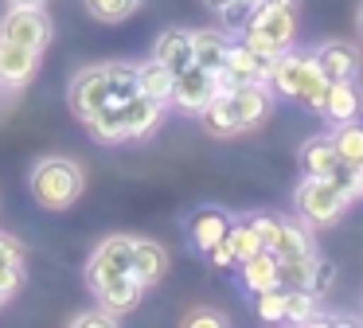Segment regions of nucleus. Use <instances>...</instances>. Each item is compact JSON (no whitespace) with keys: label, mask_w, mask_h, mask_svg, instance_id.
Wrapping results in <instances>:
<instances>
[{"label":"nucleus","mask_w":363,"mask_h":328,"mask_svg":"<svg viewBox=\"0 0 363 328\" xmlns=\"http://www.w3.org/2000/svg\"><path fill=\"white\" fill-rule=\"evenodd\" d=\"M0 35L12 39L20 47H32V51H43L51 43V20L43 8H28V4H9L4 20H0Z\"/></svg>","instance_id":"nucleus-6"},{"label":"nucleus","mask_w":363,"mask_h":328,"mask_svg":"<svg viewBox=\"0 0 363 328\" xmlns=\"http://www.w3.org/2000/svg\"><path fill=\"white\" fill-rule=\"evenodd\" d=\"M230 106H235V117L238 125L246 129H258L262 121L269 117V109H274V90H269V82H242V86H230Z\"/></svg>","instance_id":"nucleus-11"},{"label":"nucleus","mask_w":363,"mask_h":328,"mask_svg":"<svg viewBox=\"0 0 363 328\" xmlns=\"http://www.w3.org/2000/svg\"><path fill=\"white\" fill-rule=\"evenodd\" d=\"M254 317L266 320V324H281L285 320V289L274 285V289H262L254 297Z\"/></svg>","instance_id":"nucleus-30"},{"label":"nucleus","mask_w":363,"mask_h":328,"mask_svg":"<svg viewBox=\"0 0 363 328\" xmlns=\"http://www.w3.org/2000/svg\"><path fill=\"white\" fill-rule=\"evenodd\" d=\"M215 90H219V78H215L211 70H203L199 62H191V67H184L180 75L172 78L168 102H176V109H184V114L199 117V109L215 98Z\"/></svg>","instance_id":"nucleus-8"},{"label":"nucleus","mask_w":363,"mask_h":328,"mask_svg":"<svg viewBox=\"0 0 363 328\" xmlns=\"http://www.w3.org/2000/svg\"><path fill=\"white\" fill-rule=\"evenodd\" d=\"M9 4H28V8H48L51 0H9Z\"/></svg>","instance_id":"nucleus-40"},{"label":"nucleus","mask_w":363,"mask_h":328,"mask_svg":"<svg viewBox=\"0 0 363 328\" xmlns=\"http://www.w3.org/2000/svg\"><path fill=\"white\" fill-rule=\"evenodd\" d=\"M258 4H269V8H293V12H297L301 0H258Z\"/></svg>","instance_id":"nucleus-39"},{"label":"nucleus","mask_w":363,"mask_h":328,"mask_svg":"<svg viewBox=\"0 0 363 328\" xmlns=\"http://www.w3.org/2000/svg\"><path fill=\"white\" fill-rule=\"evenodd\" d=\"M94 297H98V305H102V309H110L113 317H121V312H133L137 305H141L145 285L133 278V273H121V278L102 281V285L94 289Z\"/></svg>","instance_id":"nucleus-16"},{"label":"nucleus","mask_w":363,"mask_h":328,"mask_svg":"<svg viewBox=\"0 0 363 328\" xmlns=\"http://www.w3.org/2000/svg\"><path fill=\"white\" fill-rule=\"evenodd\" d=\"M24 285V262H0V293L12 297Z\"/></svg>","instance_id":"nucleus-36"},{"label":"nucleus","mask_w":363,"mask_h":328,"mask_svg":"<svg viewBox=\"0 0 363 328\" xmlns=\"http://www.w3.org/2000/svg\"><path fill=\"white\" fill-rule=\"evenodd\" d=\"M129 273H133L145 289H152L157 281H164V273H168V250L152 239H133V266H129Z\"/></svg>","instance_id":"nucleus-17"},{"label":"nucleus","mask_w":363,"mask_h":328,"mask_svg":"<svg viewBox=\"0 0 363 328\" xmlns=\"http://www.w3.org/2000/svg\"><path fill=\"white\" fill-rule=\"evenodd\" d=\"M67 102H71L74 117L90 121L102 106H110V62L102 67H82L67 86Z\"/></svg>","instance_id":"nucleus-5"},{"label":"nucleus","mask_w":363,"mask_h":328,"mask_svg":"<svg viewBox=\"0 0 363 328\" xmlns=\"http://www.w3.org/2000/svg\"><path fill=\"white\" fill-rule=\"evenodd\" d=\"M86 129H90V137L102 141V145H121V141H129L125 117H121V106H118V102H110V106L98 109V114L86 121Z\"/></svg>","instance_id":"nucleus-24"},{"label":"nucleus","mask_w":363,"mask_h":328,"mask_svg":"<svg viewBox=\"0 0 363 328\" xmlns=\"http://www.w3.org/2000/svg\"><path fill=\"white\" fill-rule=\"evenodd\" d=\"M113 312L110 309H86V312H74L71 328H113Z\"/></svg>","instance_id":"nucleus-35"},{"label":"nucleus","mask_w":363,"mask_h":328,"mask_svg":"<svg viewBox=\"0 0 363 328\" xmlns=\"http://www.w3.org/2000/svg\"><path fill=\"white\" fill-rule=\"evenodd\" d=\"M152 59H160L168 70H172V75H180L184 67H191V62H196V55H191V31H184V28L160 31Z\"/></svg>","instance_id":"nucleus-19"},{"label":"nucleus","mask_w":363,"mask_h":328,"mask_svg":"<svg viewBox=\"0 0 363 328\" xmlns=\"http://www.w3.org/2000/svg\"><path fill=\"white\" fill-rule=\"evenodd\" d=\"M227 51H230L227 31H219V28L191 31V55H196V62H199L203 70L219 75V67H223V59H227Z\"/></svg>","instance_id":"nucleus-21"},{"label":"nucleus","mask_w":363,"mask_h":328,"mask_svg":"<svg viewBox=\"0 0 363 328\" xmlns=\"http://www.w3.org/2000/svg\"><path fill=\"white\" fill-rule=\"evenodd\" d=\"M316 320V293L313 289H285V324H313Z\"/></svg>","instance_id":"nucleus-28"},{"label":"nucleus","mask_w":363,"mask_h":328,"mask_svg":"<svg viewBox=\"0 0 363 328\" xmlns=\"http://www.w3.org/2000/svg\"><path fill=\"white\" fill-rule=\"evenodd\" d=\"M332 145L340 153V164H352V168H363V125L355 121H340L336 133H332Z\"/></svg>","instance_id":"nucleus-26"},{"label":"nucleus","mask_w":363,"mask_h":328,"mask_svg":"<svg viewBox=\"0 0 363 328\" xmlns=\"http://www.w3.org/2000/svg\"><path fill=\"white\" fill-rule=\"evenodd\" d=\"M199 125H203L211 137H238L242 125L235 117V106H230V94L227 90H215V98L199 109Z\"/></svg>","instance_id":"nucleus-20"},{"label":"nucleus","mask_w":363,"mask_h":328,"mask_svg":"<svg viewBox=\"0 0 363 328\" xmlns=\"http://www.w3.org/2000/svg\"><path fill=\"white\" fill-rule=\"evenodd\" d=\"M254 8H258V0H235V4L219 8L223 28H227V31H242V28H246V20L254 16Z\"/></svg>","instance_id":"nucleus-32"},{"label":"nucleus","mask_w":363,"mask_h":328,"mask_svg":"<svg viewBox=\"0 0 363 328\" xmlns=\"http://www.w3.org/2000/svg\"><path fill=\"white\" fill-rule=\"evenodd\" d=\"M359 192H363V184H359Z\"/></svg>","instance_id":"nucleus-44"},{"label":"nucleus","mask_w":363,"mask_h":328,"mask_svg":"<svg viewBox=\"0 0 363 328\" xmlns=\"http://www.w3.org/2000/svg\"><path fill=\"white\" fill-rule=\"evenodd\" d=\"M269 62L274 59H266V55H258V51H250L246 43H230V51H227V59H223V67H219V90H230V86H242V82H266L269 78Z\"/></svg>","instance_id":"nucleus-9"},{"label":"nucleus","mask_w":363,"mask_h":328,"mask_svg":"<svg viewBox=\"0 0 363 328\" xmlns=\"http://www.w3.org/2000/svg\"><path fill=\"white\" fill-rule=\"evenodd\" d=\"M293 35H297V12L293 8H269L258 4L254 16L242 28V43L250 51L266 55V59H277L285 47H293Z\"/></svg>","instance_id":"nucleus-3"},{"label":"nucleus","mask_w":363,"mask_h":328,"mask_svg":"<svg viewBox=\"0 0 363 328\" xmlns=\"http://www.w3.org/2000/svg\"><path fill=\"white\" fill-rule=\"evenodd\" d=\"M137 94V67L133 62H110V102H125Z\"/></svg>","instance_id":"nucleus-31"},{"label":"nucleus","mask_w":363,"mask_h":328,"mask_svg":"<svg viewBox=\"0 0 363 328\" xmlns=\"http://www.w3.org/2000/svg\"><path fill=\"white\" fill-rule=\"evenodd\" d=\"M24 242H16L12 234H4L0 231V262H24Z\"/></svg>","instance_id":"nucleus-38"},{"label":"nucleus","mask_w":363,"mask_h":328,"mask_svg":"<svg viewBox=\"0 0 363 328\" xmlns=\"http://www.w3.org/2000/svg\"><path fill=\"white\" fill-rule=\"evenodd\" d=\"M313 62L320 67V75L328 82H344V78H355L359 75V47L347 43V39H328L313 51Z\"/></svg>","instance_id":"nucleus-12"},{"label":"nucleus","mask_w":363,"mask_h":328,"mask_svg":"<svg viewBox=\"0 0 363 328\" xmlns=\"http://www.w3.org/2000/svg\"><path fill=\"white\" fill-rule=\"evenodd\" d=\"M82 4H86V12L94 16V20L121 23V20H129V16L141 8V0H82Z\"/></svg>","instance_id":"nucleus-29"},{"label":"nucleus","mask_w":363,"mask_h":328,"mask_svg":"<svg viewBox=\"0 0 363 328\" xmlns=\"http://www.w3.org/2000/svg\"><path fill=\"white\" fill-rule=\"evenodd\" d=\"M129 266H133V234H110V239L98 242V250L90 254V262H86V285L98 289L102 281L129 273Z\"/></svg>","instance_id":"nucleus-7"},{"label":"nucleus","mask_w":363,"mask_h":328,"mask_svg":"<svg viewBox=\"0 0 363 328\" xmlns=\"http://www.w3.org/2000/svg\"><path fill=\"white\" fill-rule=\"evenodd\" d=\"M184 324L188 328H227L230 320L219 309H191V312H184Z\"/></svg>","instance_id":"nucleus-34"},{"label":"nucleus","mask_w":363,"mask_h":328,"mask_svg":"<svg viewBox=\"0 0 363 328\" xmlns=\"http://www.w3.org/2000/svg\"><path fill=\"white\" fill-rule=\"evenodd\" d=\"M320 109L328 121H352V117L363 114V90L355 78H344V82H328L324 86V98H320Z\"/></svg>","instance_id":"nucleus-14"},{"label":"nucleus","mask_w":363,"mask_h":328,"mask_svg":"<svg viewBox=\"0 0 363 328\" xmlns=\"http://www.w3.org/2000/svg\"><path fill=\"white\" fill-rule=\"evenodd\" d=\"M121 117H125L129 141H141V137H149V133L160 125V117H164V102H157V98H149V94L137 90L133 98L121 102Z\"/></svg>","instance_id":"nucleus-15"},{"label":"nucleus","mask_w":363,"mask_h":328,"mask_svg":"<svg viewBox=\"0 0 363 328\" xmlns=\"http://www.w3.org/2000/svg\"><path fill=\"white\" fill-rule=\"evenodd\" d=\"M40 55L32 47H20L0 35V90H24L40 75Z\"/></svg>","instance_id":"nucleus-10"},{"label":"nucleus","mask_w":363,"mask_h":328,"mask_svg":"<svg viewBox=\"0 0 363 328\" xmlns=\"http://www.w3.org/2000/svg\"><path fill=\"white\" fill-rule=\"evenodd\" d=\"M269 250H274L277 258H297V254H313L316 246H313L308 226H297V223H289V219H277V231H274Z\"/></svg>","instance_id":"nucleus-23"},{"label":"nucleus","mask_w":363,"mask_h":328,"mask_svg":"<svg viewBox=\"0 0 363 328\" xmlns=\"http://www.w3.org/2000/svg\"><path fill=\"white\" fill-rule=\"evenodd\" d=\"M266 82H269V90L281 94V98L316 109V106H320V98H324L328 78L320 75V67L313 62V55H297V51L285 47V51L269 62V78H266Z\"/></svg>","instance_id":"nucleus-2"},{"label":"nucleus","mask_w":363,"mask_h":328,"mask_svg":"<svg viewBox=\"0 0 363 328\" xmlns=\"http://www.w3.org/2000/svg\"><path fill=\"white\" fill-rule=\"evenodd\" d=\"M207 8H211V12H219V8H227V4H235V0H203Z\"/></svg>","instance_id":"nucleus-41"},{"label":"nucleus","mask_w":363,"mask_h":328,"mask_svg":"<svg viewBox=\"0 0 363 328\" xmlns=\"http://www.w3.org/2000/svg\"><path fill=\"white\" fill-rule=\"evenodd\" d=\"M328 180L340 187V192L347 195V199H355L359 195V184H363V168H352V164H340V168L328 172Z\"/></svg>","instance_id":"nucleus-33"},{"label":"nucleus","mask_w":363,"mask_h":328,"mask_svg":"<svg viewBox=\"0 0 363 328\" xmlns=\"http://www.w3.org/2000/svg\"><path fill=\"white\" fill-rule=\"evenodd\" d=\"M4 301H9V297H4V293H0V309H4Z\"/></svg>","instance_id":"nucleus-43"},{"label":"nucleus","mask_w":363,"mask_h":328,"mask_svg":"<svg viewBox=\"0 0 363 328\" xmlns=\"http://www.w3.org/2000/svg\"><path fill=\"white\" fill-rule=\"evenodd\" d=\"M28 187H32V199L43 211H67L82 195L86 176L71 156H43V160H35Z\"/></svg>","instance_id":"nucleus-1"},{"label":"nucleus","mask_w":363,"mask_h":328,"mask_svg":"<svg viewBox=\"0 0 363 328\" xmlns=\"http://www.w3.org/2000/svg\"><path fill=\"white\" fill-rule=\"evenodd\" d=\"M332 281H336V266L332 262H324V258H316V270H313V293L316 297H328V289H332Z\"/></svg>","instance_id":"nucleus-37"},{"label":"nucleus","mask_w":363,"mask_h":328,"mask_svg":"<svg viewBox=\"0 0 363 328\" xmlns=\"http://www.w3.org/2000/svg\"><path fill=\"white\" fill-rule=\"evenodd\" d=\"M359 35H363V8H359Z\"/></svg>","instance_id":"nucleus-42"},{"label":"nucleus","mask_w":363,"mask_h":328,"mask_svg":"<svg viewBox=\"0 0 363 328\" xmlns=\"http://www.w3.org/2000/svg\"><path fill=\"white\" fill-rule=\"evenodd\" d=\"M227 246H230V254H235V266H242L250 254H258V250H262V234H258V226H254L250 219H242V223H230V231H227Z\"/></svg>","instance_id":"nucleus-27"},{"label":"nucleus","mask_w":363,"mask_h":328,"mask_svg":"<svg viewBox=\"0 0 363 328\" xmlns=\"http://www.w3.org/2000/svg\"><path fill=\"white\" fill-rule=\"evenodd\" d=\"M297 164H301L305 176H328L332 168H340V153H336V145H332V137H313V141L301 145Z\"/></svg>","instance_id":"nucleus-22"},{"label":"nucleus","mask_w":363,"mask_h":328,"mask_svg":"<svg viewBox=\"0 0 363 328\" xmlns=\"http://www.w3.org/2000/svg\"><path fill=\"white\" fill-rule=\"evenodd\" d=\"M238 270H242V285L250 289V293H262V289L281 285V258H277L269 246H262L258 254H250Z\"/></svg>","instance_id":"nucleus-18"},{"label":"nucleus","mask_w":363,"mask_h":328,"mask_svg":"<svg viewBox=\"0 0 363 328\" xmlns=\"http://www.w3.org/2000/svg\"><path fill=\"white\" fill-rule=\"evenodd\" d=\"M293 203H297V211H301V219H305L308 231H316V226L340 223V215L347 211L352 199H347L328 176H305L297 184V192H293Z\"/></svg>","instance_id":"nucleus-4"},{"label":"nucleus","mask_w":363,"mask_h":328,"mask_svg":"<svg viewBox=\"0 0 363 328\" xmlns=\"http://www.w3.org/2000/svg\"><path fill=\"white\" fill-rule=\"evenodd\" d=\"M172 78L176 75L160 59H145L141 67H137V90L149 94V98H157V102H168V94H172Z\"/></svg>","instance_id":"nucleus-25"},{"label":"nucleus","mask_w":363,"mask_h":328,"mask_svg":"<svg viewBox=\"0 0 363 328\" xmlns=\"http://www.w3.org/2000/svg\"><path fill=\"white\" fill-rule=\"evenodd\" d=\"M230 223H235V219H230L223 207H196L188 215V239H191V246H196L199 254H207L211 246H219V242L227 239Z\"/></svg>","instance_id":"nucleus-13"}]
</instances>
